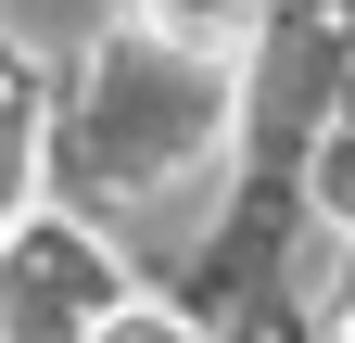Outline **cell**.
Here are the masks:
<instances>
[{"label":"cell","instance_id":"obj_1","mask_svg":"<svg viewBox=\"0 0 355 343\" xmlns=\"http://www.w3.org/2000/svg\"><path fill=\"white\" fill-rule=\"evenodd\" d=\"M216 140H229V64H191L153 26H127L89 51L64 102V191L89 217H127V203H165L178 178H203Z\"/></svg>","mask_w":355,"mask_h":343},{"label":"cell","instance_id":"obj_2","mask_svg":"<svg viewBox=\"0 0 355 343\" xmlns=\"http://www.w3.org/2000/svg\"><path fill=\"white\" fill-rule=\"evenodd\" d=\"M114 306H127V280L89 217H26L0 242V331L13 343H89Z\"/></svg>","mask_w":355,"mask_h":343},{"label":"cell","instance_id":"obj_3","mask_svg":"<svg viewBox=\"0 0 355 343\" xmlns=\"http://www.w3.org/2000/svg\"><path fill=\"white\" fill-rule=\"evenodd\" d=\"M140 26L165 51H191V64H254L266 26H279V0H140Z\"/></svg>","mask_w":355,"mask_h":343},{"label":"cell","instance_id":"obj_4","mask_svg":"<svg viewBox=\"0 0 355 343\" xmlns=\"http://www.w3.org/2000/svg\"><path fill=\"white\" fill-rule=\"evenodd\" d=\"M38 140H51V102H38L26 51L0 38V242L26 229V191H38Z\"/></svg>","mask_w":355,"mask_h":343},{"label":"cell","instance_id":"obj_5","mask_svg":"<svg viewBox=\"0 0 355 343\" xmlns=\"http://www.w3.org/2000/svg\"><path fill=\"white\" fill-rule=\"evenodd\" d=\"M89 343H203V331H191V318H165V306H114Z\"/></svg>","mask_w":355,"mask_h":343},{"label":"cell","instance_id":"obj_6","mask_svg":"<svg viewBox=\"0 0 355 343\" xmlns=\"http://www.w3.org/2000/svg\"><path fill=\"white\" fill-rule=\"evenodd\" d=\"M318 343H355V242L330 254V280H318Z\"/></svg>","mask_w":355,"mask_h":343},{"label":"cell","instance_id":"obj_7","mask_svg":"<svg viewBox=\"0 0 355 343\" xmlns=\"http://www.w3.org/2000/svg\"><path fill=\"white\" fill-rule=\"evenodd\" d=\"M0 343H13V331H0Z\"/></svg>","mask_w":355,"mask_h":343}]
</instances>
